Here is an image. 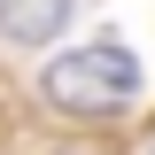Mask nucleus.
Listing matches in <instances>:
<instances>
[{
	"label": "nucleus",
	"mask_w": 155,
	"mask_h": 155,
	"mask_svg": "<svg viewBox=\"0 0 155 155\" xmlns=\"http://www.w3.org/2000/svg\"><path fill=\"white\" fill-rule=\"evenodd\" d=\"M132 93H140V62H132V47L93 39V47H70V54L47 62V101L70 109V116H116Z\"/></svg>",
	"instance_id": "nucleus-1"
},
{
	"label": "nucleus",
	"mask_w": 155,
	"mask_h": 155,
	"mask_svg": "<svg viewBox=\"0 0 155 155\" xmlns=\"http://www.w3.org/2000/svg\"><path fill=\"white\" fill-rule=\"evenodd\" d=\"M70 0H0V31L8 39H54Z\"/></svg>",
	"instance_id": "nucleus-2"
},
{
	"label": "nucleus",
	"mask_w": 155,
	"mask_h": 155,
	"mask_svg": "<svg viewBox=\"0 0 155 155\" xmlns=\"http://www.w3.org/2000/svg\"><path fill=\"white\" fill-rule=\"evenodd\" d=\"M147 155H155V147H147Z\"/></svg>",
	"instance_id": "nucleus-3"
}]
</instances>
